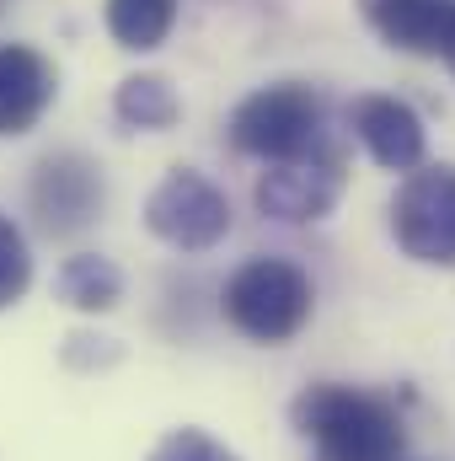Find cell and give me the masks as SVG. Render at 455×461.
Returning a JSON list of instances; mask_svg holds the SVG:
<instances>
[{
    "instance_id": "obj_1",
    "label": "cell",
    "mask_w": 455,
    "mask_h": 461,
    "mask_svg": "<svg viewBox=\"0 0 455 461\" xmlns=\"http://www.w3.org/2000/svg\"><path fill=\"white\" fill-rule=\"evenodd\" d=\"M295 435L311 446V461H402L407 456V419L391 397L311 381L290 402Z\"/></svg>"
},
{
    "instance_id": "obj_2",
    "label": "cell",
    "mask_w": 455,
    "mask_h": 461,
    "mask_svg": "<svg viewBox=\"0 0 455 461\" xmlns=\"http://www.w3.org/2000/svg\"><path fill=\"white\" fill-rule=\"evenodd\" d=\"M230 150L252 156V161H300V156H317L327 150V97L306 81H273V86H257L252 97H241L230 108L226 123Z\"/></svg>"
},
{
    "instance_id": "obj_3",
    "label": "cell",
    "mask_w": 455,
    "mask_h": 461,
    "mask_svg": "<svg viewBox=\"0 0 455 461\" xmlns=\"http://www.w3.org/2000/svg\"><path fill=\"white\" fill-rule=\"evenodd\" d=\"M220 312H226L230 328L241 339H252V344H268V348L290 344V339H300V328L317 312V285H311V274L295 258L263 252V258H246L226 279Z\"/></svg>"
},
{
    "instance_id": "obj_4",
    "label": "cell",
    "mask_w": 455,
    "mask_h": 461,
    "mask_svg": "<svg viewBox=\"0 0 455 461\" xmlns=\"http://www.w3.org/2000/svg\"><path fill=\"white\" fill-rule=\"evenodd\" d=\"M145 230L177 252H210L230 236V199L199 167H172L145 199Z\"/></svg>"
},
{
    "instance_id": "obj_5",
    "label": "cell",
    "mask_w": 455,
    "mask_h": 461,
    "mask_svg": "<svg viewBox=\"0 0 455 461\" xmlns=\"http://www.w3.org/2000/svg\"><path fill=\"white\" fill-rule=\"evenodd\" d=\"M391 236L413 263L455 268V167H413L391 194Z\"/></svg>"
},
{
    "instance_id": "obj_6",
    "label": "cell",
    "mask_w": 455,
    "mask_h": 461,
    "mask_svg": "<svg viewBox=\"0 0 455 461\" xmlns=\"http://www.w3.org/2000/svg\"><path fill=\"white\" fill-rule=\"evenodd\" d=\"M27 204L38 215V226L59 241L92 230V221H103V204H108V177L103 167L86 156V150H54L32 167V183H27Z\"/></svg>"
},
{
    "instance_id": "obj_7",
    "label": "cell",
    "mask_w": 455,
    "mask_h": 461,
    "mask_svg": "<svg viewBox=\"0 0 455 461\" xmlns=\"http://www.w3.org/2000/svg\"><path fill=\"white\" fill-rule=\"evenodd\" d=\"M343 156L327 145L317 156H300V161H268V172L257 177L252 199L268 221H284V226H306V221H322L333 215V204L343 199Z\"/></svg>"
},
{
    "instance_id": "obj_8",
    "label": "cell",
    "mask_w": 455,
    "mask_h": 461,
    "mask_svg": "<svg viewBox=\"0 0 455 461\" xmlns=\"http://www.w3.org/2000/svg\"><path fill=\"white\" fill-rule=\"evenodd\" d=\"M348 129L370 150V161L386 167V172H413L429 156V129L402 97H380V92L353 97L348 103Z\"/></svg>"
},
{
    "instance_id": "obj_9",
    "label": "cell",
    "mask_w": 455,
    "mask_h": 461,
    "mask_svg": "<svg viewBox=\"0 0 455 461\" xmlns=\"http://www.w3.org/2000/svg\"><path fill=\"white\" fill-rule=\"evenodd\" d=\"M353 5L380 43L418 59H440L455 22V0H353Z\"/></svg>"
},
{
    "instance_id": "obj_10",
    "label": "cell",
    "mask_w": 455,
    "mask_h": 461,
    "mask_svg": "<svg viewBox=\"0 0 455 461\" xmlns=\"http://www.w3.org/2000/svg\"><path fill=\"white\" fill-rule=\"evenodd\" d=\"M59 76L32 43H0V134H27L54 108Z\"/></svg>"
},
{
    "instance_id": "obj_11",
    "label": "cell",
    "mask_w": 455,
    "mask_h": 461,
    "mask_svg": "<svg viewBox=\"0 0 455 461\" xmlns=\"http://www.w3.org/2000/svg\"><path fill=\"white\" fill-rule=\"evenodd\" d=\"M54 295H59L65 306L97 317V312H113L118 301H123V274H118L113 258H103V252H76V258H65V268L54 274Z\"/></svg>"
},
{
    "instance_id": "obj_12",
    "label": "cell",
    "mask_w": 455,
    "mask_h": 461,
    "mask_svg": "<svg viewBox=\"0 0 455 461\" xmlns=\"http://www.w3.org/2000/svg\"><path fill=\"white\" fill-rule=\"evenodd\" d=\"M113 113H118V123H123V129L161 134V129H172V123L183 118V97H177V86H172L166 76L139 70V76H123V81H118Z\"/></svg>"
},
{
    "instance_id": "obj_13",
    "label": "cell",
    "mask_w": 455,
    "mask_h": 461,
    "mask_svg": "<svg viewBox=\"0 0 455 461\" xmlns=\"http://www.w3.org/2000/svg\"><path fill=\"white\" fill-rule=\"evenodd\" d=\"M108 22V38L129 54H150L172 38L177 27V0H108L103 11Z\"/></svg>"
},
{
    "instance_id": "obj_14",
    "label": "cell",
    "mask_w": 455,
    "mask_h": 461,
    "mask_svg": "<svg viewBox=\"0 0 455 461\" xmlns=\"http://www.w3.org/2000/svg\"><path fill=\"white\" fill-rule=\"evenodd\" d=\"M32 285V252H27V236L11 215H0V312L16 306Z\"/></svg>"
},
{
    "instance_id": "obj_15",
    "label": "cell",
    "mask_w": 455,
    "mask_h": 461,
    "mask_svg": "<svg viewBox=\"0 0 455 461\" xmlns=\"http://www.w3.org/2000/svg\"><path fill=\"white\" fill-rule=\"evenodd\" d=\"M150 461H241V456L230 451L226 440H215L210 429L183 424V429H172V435L150 451Z\"/></svg>"
},
{
    "instance_id": "obj_16",
    "label": "cell",
    "mask_w": 455,
    "mask_h": 461,
    "mask_svg": "<svg viewBox=\"0 0 455 461\" xmlns=\"http://www.w3.org/2000/svg\"><path fill=\"white\" fill-rule=\"evenodd\" d=\"M440 59H445V65L455 70V22H451V38H445V49H440Z\"/></svg>"
}]
</instances>
